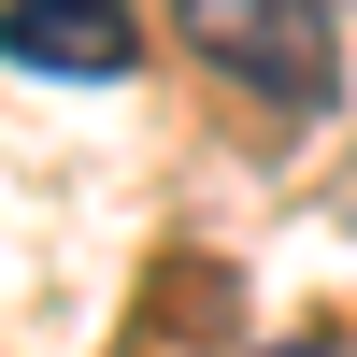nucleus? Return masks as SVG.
Returning <instances> with one entry per match:
<instances>
[{"instance_id":"f257e3e1","label":"nucleus","mask_w":357,"mask_h":357,"mask_svg":"<svg viewBox=\"0 0 357 357\" xmlns=\"http://www.w3.org/2000/svg\"><path fill=\"white\" fill-rule=\"evenodd\" d=\"M186 43L272 114H329L343 100V15L329 0H186Z\"/></svg>"},{"instance_id":"f03ea898","label":"nucleus","mask_w":357,"mask_h":357,"mask_svg":"<svg viewBox=\"0 0 357 357\" xmlns=\"http://www.w3.org/2000/svg\"><path fill=\"white\" fill-rule=\"evenodd\" d=\"M0 57L15 72H57V86H114L143 57V29L114 0H0Z\"/></svg>"},{"instance_id":"7ed1b4c3","label":"nucleus","mask_w":357,"mask_h":357,"mask_svg":"<svg viewBox=\"0 0 357 357\" xmlns=\"http://www.w3.org/2000/svg\"><path fill=\"white\" fill-rule=\"evenodd\" d=\"M272 357H357V343H272Z\"/></svg>"}]
</instances>
